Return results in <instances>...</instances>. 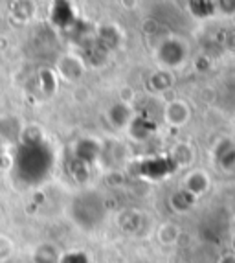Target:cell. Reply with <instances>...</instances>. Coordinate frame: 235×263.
I'll return each instance as SVG.
<instances>
[{
	"instance_id": "6da1fadb",
	"label": "cell",
	"mask_w": 235,
	"mask_h": 263,
	"mask_svg": "<svg viewBox=\"0 0 235 263\" xmlns=\"http://www.w3.org/2000/svg\"><path fill=\"white\" fill-rule=\"evenodd\" d=\"M187 118H189V109L182 101H173L166 109V120L171 125H182Z\"/></svg>"
}]
</instances>
